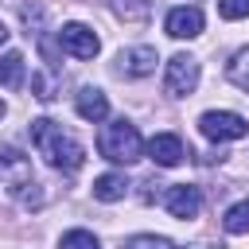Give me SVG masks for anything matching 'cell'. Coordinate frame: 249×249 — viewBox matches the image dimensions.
<instances>
[{
  "mask_svg": "<svg viewBox=\"0 0 249 249\" xmlns=\"http://www.w3.org/2000/svg\"><path fill=\"white\" fill-rule=\"evenodd\" d=\"M148 156H152L160 167H179V163L187 160V148H183V140H179L175 132H156V136L148 140Z\"/></svg>",
  "mask_w": 249,
  "mask_h": 249,
  "instance_id": "10",
  "label": "cell"
},
{
  "mask_svg": "<svg viewBox=\"0 0 249 249\" xmlns=\"http://www.w3.org/2000/svg\"><path fill=\"white\" fill-rule=\"evenodd\" d=\"M58 249H101V245H97V237L89 230H70V233H62Z\"/></svg>",
  "mask_w": 249,
  "mask_h": 249,
  "instance_id": "16",
  "label": "cell"
},
{
  "mask_svg": "<svg viewBox=\"0 0 249 249\" xmlns=\"http://www.w3.org/2000/svg\"><path fill=\"white\" fill-rule=\"evenodd\" d=\"M124 249H179V245H175V241H167V237L136 233V237H128V241H124Z\"/></svg>",
  "mask_w": 249,
  "mask_h": 249,
  "instance_id": "17",
  "label": "cell"
},
{
  "mask_svg": "<svg viewBox=\"0 0 249 249\" xmlns=\"http://www.w3.org/2000/svg\"><path fill=\"white\" fill-rule=\"evenodd\" d=\"M163 31H167L171 39H195V35H202V12H198V8L179 4V8H171V12H167Z\"/></svg>",
  "mask_w": 249,
  "mask_h": 249,
  "instance_id": "8",
  "label": "cell"
},
{
  "mask_svg": "<svg viewBox=\"0 0 249 249\" xmlns=\"http://www.w3.org/2000/svg\"><path fill=\"white\" fill-rule=\"evenodd\" d=\"M195 86H198V58L171 54L167 58V70H163V89L171 97H187V93H195Z\"/></svg>",
  "mask_w": 249,
  "mask_h": 249,
  "instance_id": "5",
  "label": "cell"
},
{
  "mask_svg": "<svg viewBox=\"0 0 249 249\" xmlns=\"http://www.w3.org/2000/svg\"><path fill=\"white\" fill-rule=\"evenodd\" d=\"M210 249H226V245H210Z\"/></svg>",
  "mask_w": 249,
  "mask_h": 249,
  "instance_id": "22",
  "label": "cell"
},
{
  "mask_svg": "<svg viewBox=\"0 0 249 249\" xmlns=\"http://www.w3.org/2000/svg\"><path fill=\"white\" fill-rule=\"evenodd\" d=\"M0 183H4L16 198H27V187H35L31 160H27L19 148H0Z\"/></svg>",
  "mask_w": 249,
  "mask_h": 249,
  "instance_id": "4",
  "label": "cell"
},
{
  "mask_svg": "<svg viewBox=\"0 0 249 249\" xmlns=\"http://www.w3.org/2000/svg\"><path fill=\"white\" fill-rule=\"evenodd\" d=\"M31 144H35V152H39L54 171H78V167L86 163L82 144H78L58 121H51V117L31 121Z\"/></svg>",
  "mask_w": 249,
  "mask_h": 249,
  "instance_id": "1",
  "label": "cell"
},
{
  "mask_svg": "<svg viewBox=\"0 0 249 249\" xmlns=\"http://www.w3.org/2000/svg\"><path fill=\"white\" fill-rule=\"evenodd\" d=\"M198 132L214 144H226V140H241L249 132V121L241 113H230V109H210L198 117Z\"/></svg>",
  "mask_w": 249,
  "mask_h": 249,
  "instance_id": "3",
  "label": "cell"
},
{
  "mask_svg": "<svg viewBox=\"0 0 249 249\" xmlns=\"http://www.w3.org/2000/svg\"><path fill=\"white\" fill-rule=\"evenodd\" d=\"M156 62H160L156 47H128V51L117 54V70H121L124 78H148V74L156 70Z\"/></svg>",
  "mask_w": 249,
  "mask_h": 249,
  "instance_id": "9",
  "label": "cell"
},
{
  "mask_svg": "<svg viewBox=\"0 0 249 249\" xmlns=\"http://www.w3.org/2000/svg\"><path fill=\"white\" fill-rule=\"evenodd\" d=\"M58 43H62V51H66L70 58H93V54L101 51V39H97L93 27H86V23H62Z\"/></svg>",
  "mask_w": 249,
  "mask_h": 249,
  "instance_id": "6",
  "label": "cell"
},
{
  "mask_svg": "<svg viewBox=\"0 0 249 249\" xmlns=\"http://www.w3.org/2000/svg\"><path fill=\"white\" fill-rule=\"evenodd\" d=\"M74 109H78V117L82 121H105L109 117V97L101 93V89H93V86H82L78 89V97H74Z\"/></svg>",
  "mask_w": 249,
  "mask_h": 249,
  "instance_id": "11",
  "label": "cell"
},
{
  "mask_svg": "<svg viewBox=\"0 0 249 249\" xmlns=\"http://www.w3.org/2000/svg\"><path fill=\"white\" fill-rule=\"evenodd\" d=\"M31 89H35V97H39V101H51V97H54V93H51V82H47L43 74H35V78H31Z\"/></svg>",
  "mask_w": 249,
  "mask_h": 249,
  "instance_id": "19",
  "label": "cell"
},
{
  "mask_svg": "<svg viewBox=\"0 0 249 249\" xmlns=\"http://www.w3.org/2000/svg\"><path fill=\"white\" fill-rule=\"evenodd\" d=\"M218 16L222 19H245L249 16V0H218Z\"/></svg>",
  "mask_w": 249,
  "mask_h": 249,
  "instance_id": "18",
  "label": "cell"
},
{
  "mask_svg": "<svg viewBox=\"0 0 249 249\" xmlns=\"http://www.w3.org/2000/svg\"><path fill=\"white\" fill-rule=\"evenodd\" d=\"M226 74H230V82H233L237 89H245V93H249V47H241V51L230 58Z\"/></svg>",
  "mask_w": 249,
  "mask_h": 249,
  "instance_id": "15",
  "label": "cell"
},
{
  "mask_svg": "<svg viewBox=\"0 0 249 249\" xmlns=\"http://www.w3.org/2000/svg\"><path fill=\"white\" fill-rule=\"evenodd\" d=\"M124 191H128V183L117 171H105L93 179V198H101V202H117V198H124Z\"/></svg>",
  "mask_w": 249,
  "mask_h": 249,
  "instance_id": "12",
  "label": "cell"
},
{
  "mask_svg": "<svg viewBox=\"0 0 249 249\" xmlns=\"http://www.w3.org/2000/svg\"><path fill=\"white\" fill-rule=\"evenodd\" d=\"M8 35H12V31H8V27H4V23H0V47H4V43H8Z\"/></svg>",
  "mask_w": 249,
  "mask_h": 249,
  "instance_id": "20",
  "label": "cell"
},
{
  "mask_svg": "<svg viewBox=\"0 0 249 249\" xmlns=\"http://www.w3.org/2000/svg\"><path fill=\"white\" fill-rule=\"evenodd\" d=\"M0 86L4 89H19L23 86V54L19 51H8L0 58Z\"/></svg>",
  "mask_w": 249,
  "mask_h": 249,
  "instance_id": "13",
  "label": "cell"
},
{
  "mask_svg": "<svg viewBox=\"0 0 249 249\" xmlns=\"http://www.w3.org/2000/svg\"><path fill=\"white\" fill-rule=\"evenodd\" d=\"M4 113H8V109H4V101H0V117H4Z\"/></svg>",
  "mask_w": 249,
  "mask_h": 249,
  "instance_id": "21",
  "label": "cell"
},
{
  "mask_svg": "<svg viewBox=\"0 0 249 249\" xmlns=\"http://www.w3.org/2000/svg\"><path fill=\"white\" fill-rule=\"evenodd\" d=\"M222 226H226V233H249V198L233 202V206L226 210Z\"/></svg>",
  "mask_w": 249,
  "mask_h": 249,
  "instance_id": "14",
  "label": "cell"
},
{
  "mask_svg": "<svg viewBox=\"0 0 249 249\" xmlns=\"http://www.w3.org/2000/svg\"><path fill=\"white\" fill-rule=\"evenodd\" d=\"M97 152H101L105 160H113V163H136L140 152H144V140H140L136 124L121 117V121H109V124L97 132Z\"/></svg>",
  "mask_w": 249,
  "mask_h": 249,
  "instance_id": "2",
  "label": "cell"
},
{
  "mask_svg": "<svg viewBox=\"0 0 249 249\" xmlns=\"http://www.w3.org/2000/svg\"><path fill=\"white\" fill-rule=\"evenodd\" d=\"M163 206H167V214L171 218H195L198 210H202V191L198 187H191V183H179V187H171L167 195H163Z\"/></svg>",
  "mask_w": 249,
  "mask_h": 249,
  "instance_id": "7",
  "label": "cell"
}]
</instances>
